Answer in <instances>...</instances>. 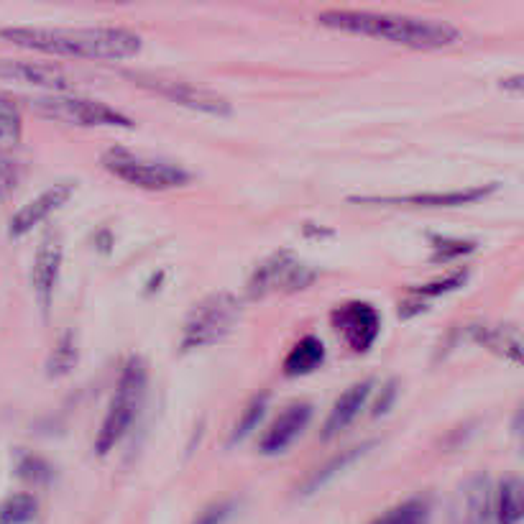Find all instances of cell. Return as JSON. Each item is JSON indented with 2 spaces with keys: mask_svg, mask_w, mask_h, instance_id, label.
<instances>
[{
  "mask_svg": "<svg viewBox=\"0 0 524 524\" xmlns=\"http://www.w3.org/2000/svg\"><path fill=\"white\" fill-rule=\"evenodd\" d=\"M0 39L11 41L21 49L49 54V57L95 59V62H121L141 52V36L116 26H98V29L18 26V29L0 31Z\"/></svg>",
  "mask_w": 524,
  "mask_h": 524,
  "instance_id": "6da1fadb",
  "label": "cell"
},
{
  "mask_svg": "<svg viewBox=\"0 0 524 524\" xmlns=\"http://www.w3.org/2000/svg\"><path fill=\"white\" fill-rule=\"evenodd\" d=\"M317 24L328 26L346 34L374 36L392 44L409 49H443L461 39V31L448 21L415 16H394V13H371V11H325L317 16Z\"/></svg>",
  "mask_w": 524,
  "mask_h": 524,
  "instance_id": "7a4b0ae2",
  "label": "cell"
},
{
  "mask_svg": "<svg viewBox=\"0 0 524 524\" xmlns=\"http://www.w3.org/2000/svg\"><path fill=\"white\" fill-rule=\"evenodd\" d=\"M146 394V363L144 358L131 356L123 363V371L118 376L116 392L110 397L108 412L100 425L98 438H95V450L98 455H108L116 448L131 430L133 420L139 415V407Z\"/></svg>",
  "mask_w": 524,
  "mask_h": 524,
  "instance_id": "3957f363",
  "label": "cell"
},
{
  "mask_svg": "<svg viewBox=\"0 0 524 524\" xmlns=\"http://www.w3.org/2000/svg\"><path fill=\"white\" fill-rule=\"evenodd\" d=\"M103 167L113 177L123 179L126 185L149 192H167L174 190V187H185L190 182V172H185L179 164L133 154V151L121 149V146L105 151Z\"/></svg>",
  "mask_w": 524,
  "mask_h": 524,
  "instance_id": "277c9868",
  "label": "cell"
},
{
  "mask_svg": "<svg viewBox=\"0 0 524 524\" xmlns=\"http://www.w3.org/2000/svg\"><path fill=\"white\" fill-rule=\"evenodd\" d=\"M238 320H241V302L233 294H210L208 300L195 305V310L187 317L179 346H182V351H195V348L220 343L225 335H231Z\"/></svg>",
  "mask_w": 524,
  "mask_h": 524,
  "instance_id": "5b68a950",
  "label": "cell"
},
{
  "mask_svg": "<svg viewBox=\"0 0 524 524\" xmlns=\"http://www.w3.org/2000/svg\"><path fill=\"white\" fill-rule=\"evenodd\" d=\"M31 108L39 116L67 123V126L133 128V121L123 116L121 110L110 108L108 103H100V100L82 98V95H44V98L31 100Z\"/></svg>",
  "mask_w": 524,
  "mask_h": 524,
  "instance_id": "8992f818",
  "label": "cell"
},
{
  "mask_svg": "<svg viewBox=\"0 0 524 524\" xmlns=\"http://www.w3.org/2000/svg\"><path fill=\"white\" fill-rule=\"evenodd\" d=\"M315 277L317 274L305 261H300L289 251H279V254H271L269 259L256 266V271L248 279V297L261 300L269 294L297 292V289H305L307 284H312Z\"/></svg>",
  "mask_w": 524,
  "mask_h": 524,
  "instance_id": "52a82bcc",
  "label": "cell"
},
{
  "mask_svg": "<svg viewBox=\"0 0 524 524\" xmlns=\"http://www.w3.org/2000/svg\"><path fill=\"white\" fill-rule=\"evenodd\" d=\"M333 328L356 353H366L381 333V315L374 305L361 300L346 302L333 310Z\"/></svg>",
  "mask_w": 524,
  "mask_h": 524,
  "instance_id": "ba28073f",
  "label": "cell"
},
{
  "mask_svg": "<svg viewBox=\"0 0 524 524\" xmlns=\"http://www.w3.org/2000/svg\"><path fill=\"white\" fill-rule=\"evenodd\" d=\"M133 80H139V85L151 87L154 93L164 95L172 103L185 105V108L200 110V113H210V116H228L231 113V103L223 95L213 93L208 87L192 85L185 80H167V77L154 75H133Z\"/></svg>",
  "mask_w": 524,
  "mask_h": 524,
  "instance_id": "9c48e42d",
  "label": "cell"
},
{
  "mask_svg": "<svg viewBox=\"0 0 524 524\" xmlns=\"http://www.w3.org/2000/svg\"><path fill=\"white\" fill-rule=\"evenodd\" d=\"M0 80L44 87L52 95H67L75 90V82L62 67L44 62H24V59H0Z\"/></svg>",
  "mask_w": 524,
  "mask_h": 524,
  "instance_id": "30bf717a",
  "label": "cell"
},
{
  "mask_svg": "<svg viewBox=\"0 0 524 524\" xmlns=\"http://www.w3.org/2000/svg\"><path fill=\"white\" fill-rule=\"evenodd\" d=\"M77 185L64 179V182H57V185L47 187L41 192L39 197H34L31 202H26L24 208L18 210L16 215L11 218V225H8V236L11 238H24L26 233H31L36 225H41L44 220L49 218L52 213H57L62 205H67L72 195H75Z\"/></svg>",
  "mask_w": 524,
  "mask_h": 524,
  "instance_id": "8fae6325",
  "label": "cell"
},
{
  "mask_svg": "<svg viewBox=\"0 0 524 524\" xmlns=\"http://www.w3.org/2000/svg\"><path fill=\"white\" fill-rule=\"evenodd\" d=\"M496 185L486 187H466V190H448V192H417V195L404 197H356L353 202L363 205H412V208H461V205H473V202L484 200Z\"/></svg>",
  "mask_w": 524,
  "mask_h": 524,
  "instance_id": "7c38bea8",
  "label": "cell"
},
{
  "mask_svg": "<svg viewBox=\"0 0 524 524\" xmlns=\"http://www.w3.org/2000/svg\"><path fill=\"white\" fill-rule=\"evenodd\" d=\"M62 256L64 248L59 236H47L39 243V251L31 264V287H34L36 300L44 312L49 310L54 300V289H57L59 271H62Z\"/></svg>",
  "mask_w": 524,
  "mask_h": 524,
  "instance_id": "4fadbf2b",
  "label": "cell"
},
{
  "mask_svg": "<svg viewBox=\"0 0 524 524\" xmlns=\"http://www.w3.org/2000/svg\"><path fill=\"white\" fill-rule=\"evenodd\" d=\"M310 420H312L310 404L307 402L289 404L282 415L271 422L269 430L264 432V438H261V443H259V450L264 455L284 453V450H287L289 445L300 438L302 432H305V427L310 425Z\"/></svg>",
  "mask_w": 524,
  "mask_h": 524,
  "instance_id": "5bb4252c",
  "label": "cell"
},
{
  "mask_svg": "<svg viewBox=\"0 0 524 524\" xmlns=\"http://www.w3.org/2000/svg\"><path fill=\"white\" fill-rule=\"evenodd\" d=\"M371 386L374 384H371L369 379L358 381V384H353L351 389H346V392L335 399L328 420H325V425H323L325 440L340 435V432L346 430V427L351 425L358 415H361V409L366 407V402H369V397H371Z\"/></svg>",
  "mask_w": 524,
  "mask_h": 524,
  "instance_id": "9a60e30c",
  "label": "cell"
},
{
  "mask_svg": "<svg viewBox=\"0 0 524 524\" xmlns=\"http://www.w3.org/2000/svg\"><path fill=\"white\" fill-rule=\"evenodd\" d=\"M468 333L478 346L489 348L491 353L517 363V366L522 363V338H519V330L514 325H471Z\"/></svg>",
  "mask_w": 524,
  "mask_h": 524,
  "instance_id": "2e32d148",
  "label": "cell"
},
{
  "mask_svg": "<svg viewBox=\"0 0 524 524\" xmlns=\"http://www.w3.org/2000/svg\"><path fill=\"white\" fill-rule=\"evenodd\" d=\"M325 361V346L323 340L315 335L302 338L292 351L284 358V374L287 376H307L312 371H317Z\"/></svg>",
  "mask_w": 524,
  "mask_h": 524,
  "instance_id": "e0dca14e",
  "label": "cell"
},
{
  "mask_svg": "<svg viewBox=\"0 0 524 524\" xmlns=\"http://www.w3.org/2000/svg\"><path fill=\"white\" fill-rule=\"evenodd\" d=\"M21 131H24L21 110L11 98L0 95V156L16 149V144L21 141Z\"/></svg>",
  "mask_w": 524,
  "mask_h": 524,
  "instance_id": "ac0fdd59",
  "label": "cell"
},
{
  "mask_svg": "<svg viewBox=\"0 0 524 524\" xmlns=\"http://www.w3.org/2000/svg\"><path fill=\"white\" fill-rule=\"evenodd\" d=\"M494 512L499 524H519V519H522V484L517 478H507L499 486Z\"/></svg>",
  "mask_w": 524,
  "mask_h": 524,
  "instance_id": "d6986e66",
  "label": "cell"
},
{
  "mask_svg": "<svg viewBox=\"0 0 524 524\" xmlns=\"http://www.w3.org/2000/svg\"><path fill=\"white\" fill-rule=\"evenodd\" d=\"M369 448H371V443L356 445V448H348V450H343V453H340V455H335L333 461L325 463V466L320 468V471H317V473H312V478H310V481H307V486H305V494H312V491H317V489H320V486L328 484L330 478L338 476V473L343 471V468H348L353 461H358L361 455H366V450H369Z\"/></svg>",
  "mask_w": 524,
  "mask_h": 524,
  "instance_id": "ffe728a7",
  "label": "cell"
},
{
  "mask_svg": "<svg viewBox=\"0 0 524 524\" xmlns=\"http://www.w3.org/2000/svg\"><path fill=\"white\" fill-rule=\"evenodd\" d=\"M39 501L31 494H13L0 501V524H29L36 519Z\"/></svg>",
  "mask_w": 524,
  "mask_h": 524,
  "instance_id": "44dd1931",
  "label": "cell"
},
{
  "mask_svg": "<svg viewBox=\"0 0 524 524\" xmlns=\"http://www.w3.org/2000/svg\"><path fill=\"white\" fill-rule=\"evenodd\" d=\"M77 363V340L72 333H64L62 338L57 340V346H54L52 356H49V376H64L70 374L75 369Z\"/></svg>",
  "mask_w": 524,
  "mask_h": 524,
  "instance_id": "7402d4cb",
  "label": "cell"
},
{
  "mask_svg": "<svg viewBox=\"0 0 524 524\" xmlns=\"http://www.w3.org/2000/svg\"><path fill=\"white\" fill-rule=\"evenodd\" d=\"M476 251V243L473 241H463V238H432V261H448L461 259V256H468Z\"/></svg>",
  "mask_w": 524,
  "mask_h": 524,
  "instance_id": "603a6c76",
  "label": "cell"
},
{
  "mask_svg": "<svg viewBox=\"0 0 524 524\" xmlns=\"http://www.w3.org/2000/svg\"><path fill=\"white\" fill-rule=\"evenodd\" d=\"M374 524H427V507L422 501H407L402 507L386 512Z\"/></svg>",
  "mask_w": 524,
  "mask_h": 524,
  "instance_id": "cb8c5ba5",
  "label": "cell"
},
{
  "mask_svg": "<svg viewBox=\"0 0 524 524\" xmlns=\"http://www.w3.org/2000/svg\"><path fill=\"white\" fill-rule=\"evenodd\" d=\"M264 409H266V394L254 397V402L248 404L246 412H243V417L238 420L236 430H233V435H231V443H238V440H243L246 435H251V430H254V427L261 422V417H264Z\"/></svg>",
  "mask_w": 524,
  "mask_h": 524,
  "instance_id": "d4e9b609",
  "label": "cell"
},
{
  "mask_svg": "<svg viewBox=\"0 0 524 524\" xmlns=\"http://www.w3.org/2000/svg\"><path fill=\"white\" fill-rule=\"evenodd\" d=\"M468 279L466 271H455L453 277L443 279V282H432V284H425V287H417L412 289V292L417 294V297H440V294H448V292H455L458 287H463Z\"/></svg>",
  "mask_w": 524,
  "mask_h": 524,
  "instance_id": "484cf974",
  "label": "cell"
},
{
  "mask_svg": "<svg viewBox=\"0 0 524 524\" xmlns=\"http://www.w3.org/2000/svg\"><path fill=\"white\" fill-rule=\"evenodd\" d=\"M231 514H233V501H220V504H213V507L205 509V512L195 519V524H225Z\"/></svg>",
  "mask_w": 524,
  "mask_h": 524,
  "instance_id": "4316f807",
  "label": "cell"
},
{
  "mask_svg": "<svg viewBox=\"0 0 524 524\" xmlns=\"http://www.w3.org/2000/svg\"><path fill=\"white\" fill-rule=\"evenodd\" d=\"M13 179H16V172H13L11 164L0 162V200L6 197L8 190H11Z\"/></svg>",
  "mask_w": 524,
  "mask_h": 524,
  "instance_id": "83f0119b",
  "label": "cell"
},
{
  "mask_svg": "<svg viewBox=\"0 0 524 524\" xmlns=\"http://www.w3.org/2000/svg\"><path fill=\"white\" fill-rule=\"evenodd\" d=\"M394 394H397V389H394V384H389L384 389V399H379L376 402V409H374V415H381V412H386V407H389V402L394 399Z\"/></svg>",
  "mask_w": 524,
  "mask_h": 524,
  "instance_id": "f1b7e54d",
  "label": "cell"
},
{
  "mask_svg": "<svg viewBox=\"0 0 524 524\" xmlns=\"http://www.w3.org/2000/svg\"><path fill=\"white\" fill-rule=\"evenodd\" d=\"M501 87H512V90H522V75H514L512 80H501Z\"/></svg>",
  "mask_w": 524,
  "mask_h": 524,
  "instance_id": "f546056e",
  "label": "cell"
}]
</instances>
